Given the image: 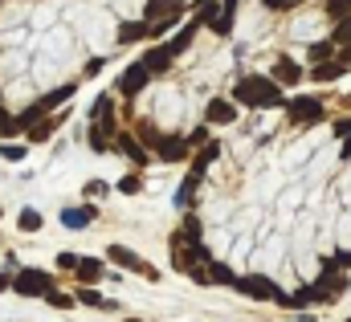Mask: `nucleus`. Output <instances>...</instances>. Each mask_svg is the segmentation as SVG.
Returning a JSON list of instances; mask_svg holds the SVG:
<instances>
[{
  "mask_svg": "<svg viewBox=\"0 0 351 322\" xmlns=\"http://www.w3.org/2000/svg\"><path fill=\"white\" fill-rule=\"evenodd\" d=\"M78 302H82V306H94V310H110V306H114V302H106V298H102V294H94V290H78Z\"/></svg>",
  "mask_w": 351,
  "mask_h": 322,
  "instance_id": "nucleus-25",
  "label": "nucleus"
},
{
  "mask_svg": "<svg viewBox=\"0 0 351 322\" xmlns=\"http://www.w3.org/2000/svg\"><path fill=\"white\" fill-rule=\"evenodd\" d=\"M196 188H200V175H196V171H192V175H184V184H180V192H176V204H180V208H188Z\"/></svg>",
  "mask_w": 351,
  "mask_h": 322,
  "instance_id": "nucleus-23",
  "label": "nucleus"
},
{
  "mask_svg": "<svg viewBox=\"0 0 351 322\" xmlns=\"http://www.w3.org/2000/svg\"><path fill=\"white\" fill-rule=\"evenodd\" d=\"M200 29H204V21H200V16H196V12H192V16H188V21H184V25H180V33H176L172 41H168V49H172V58H180V53H184V49H188V45H192V37H196V33H200Z\"/></svg>",
  "mask_w": 351,
  "mask_h": 322,
  "instance_id": "nucleus-12",
  "label": "nucleus"
},
{
  "mask_svg": "<svg viewBox=\"0 0 351 322\" xmlns=\"http://www.w3.org/2000/svg\"><path fill=\"white\" fill-rule=\"evenodd\" d=\"M233 290L237 294H245V298H254V302H278V282L274 277H265V273H245V277H233Z\"/></svg>",
  "mask_w": 351,
  "mask_h": 322,
  "instance_id": "nucleus-3",
  "label": "nucleus"
},
{
  "mask_svg": "<svg viewBox=\"0 0 351 322\" xmlns=\"http://www.w3.org/2000/svg\"><path fill=\"white\" fill-rule=\"evenodd\" d=\"M45 302H49L53 310H70V306H74L78 298H70V294H58V290H49V294H45Z\"/></svg>",
  "mask_w": 351,
  "mask_h": 322,
  "instance_id": "nucleus-29",
  "label": "nucleus"
},
{
  "mask_svg": "<svg viewBox=\"0 0 351 322\" xmlns=\"http://www.w3.org/2000/svg\"><path fill=\"white\" fill-rule=\"evenodd\" d=\"M348 322H351V319H348Z\"/></svg>",
  "mask_w": 351,
  "mask_h": 322,
  "instance_id": "nucleus-47",
  "label": "nucleus"
},
{
  "mask_svg": "<svg viewBox=\"0 0 351 322\" xmlns=\"http://www.w3.org/2000/svg\"><path fill=\"white\" fill-rule=\"evenodd\" d=\"M127 322H139V319H127Z\"/></svg>",
  "mask_w": 351,
  "mask_h": 322,
  "instance_id": "nucleus-46",
  "label": "nucleus"
},
{
  "mask_svg": "<svg viewBox=\"0 0 351 322\" xmlns=\"http://www.w3.org/2000/svg\"><path fill=\"white\" fill-rule=\"evenodd\" d=\"M331 41H335V45H348V41H351V12L343 16V21H335V33H331Z\"/></svg>",
  "mask_w": 351,
  "mask_h": 322,
  "instance_id": "nucleus-28",
  "label": "nucleus"
},
{
  "mask_svg": "<svg viewBox=\"0 0 351 322\" xmlns=\"http://www.w3.org/2000/svg\"><path fill=\"white\" fill-rule=\"evenodd\" d=\"M351 135V119H335V139H348Z\"/></svg>",
  "mask_w": 351,
  "mask_h": 322,
  "instance_id": "nucleus-40",
  "label": "nucleus"
},
{
  "mask_svg": "<svg viewBox=\"0 0 351 322\" xmlns=\"http://www.w3.org/2000/svg\"><path fill=\"white\" fill-rule=\"evenodd\" d=\"M12 290H16L21 298H45V294L53 290V277L41 273V269H21V273L12 277Z\"/></svg>",
  "mask_w": 351,
  "mask_h": 322,
  "instance_id": "nucleus-6",
  "label": "nucleus"
},
{
  "mask_svg": "<svg viewBox=\"0 0 351 322\" xmlns=\"http://www.w3.org/2000/svg\"><path fill=\"white\" fill-rule=\"evenodd\" d=\"M147 82H152V70H147L143 62H135V66H127V70L119 74V94H123V98H135V94H143Z\"/></svg>",
  "mask_w": 351,
  "mask_h": 322,
  "instance_id": "nucleus-7",
  "label": "nucleus"
},
{
  "mask_svg": "<svg viewBox=\"0 0 351 322\" xmlns=\"http://www.w3.org/2000/svg\"><path fill=\"white\" fill-rule=\"evenodd\" d=\"M78 261H82L78 253H58V265H62V269H78Z\"/></svg>",
  "mask_w": 351,
  "mask_h": 322,
  "instance_id": "nucleus-38",
  "label": "nucleus"
},
{
  "mask_svg": "<svg viewBox=\"0 0 351 322\" xmlns=\"http://www.w3.org/2000/svg\"><path fill=\"white\" fill-rule=\"evenodd\" d=\"M262 4L269 8V12H290V8H294L298 0H262Z\"/></svg>",
  "mask_w": 351,
  "mask_h": 322,
  "instance_id": "nucleus-35",
  "label": "nucleus"
},
{
  "mask_svg": "<svg viewBox=\"0 0 351 322\" xmlns=\"http://www.w3.org/2000/svg\"><path fill=\"white\" fill-rule=\"evenodd\" d=\"M53 131H58V123H53V119H41V123H33L25 135H29V143H49Z\"/></svg>",
  "mask_w": 351,
  "mask_h": 322,
  "instance_id": "nucleus-22",
  "label": "nucleus"
},
{
  "mask_svg": "<svg viewBox=\"0 0 351 322\" xmlns=\"http://www.w3.org/2000/svg\"><path fill=\"white\" fill-rule=\"evenodd\" d=\"M16 225H21L25 233H37V229H41V212H37V208H25V212L16 216Z\"/></svg>",
  "mask_w": 351,
  "mask_h": 322,
  "instance_id": "nucleus-27",
  "label": "nucleus"
},
{
  "mask_svg": "<svg viewBox=\"0 0 351 322\" xmlns=\"http://www.w3.org/2000/svg\"><path fill=\"white\" fill-rule=\"evenodd\" d=\"M74 90H78L74 82H66V86H58V90H49V94L41 98V110L49 114V110H58V106H66V98H74Z\"/></svg>",
  "mask_w": 351,
  "mask_h": 322,
  "instance_id": "nucleus-21",
  "label": "nucleus"
},
{
  "mask_svg": "<svg viewBox=\"0 0 351 322\" xmlns=\"http://www.w3.org/2000/svg\"><path fill=\"white\" fill-rule=\"evenodd\" d=\"M331 261H335V265H339V269H351V253H348V249H339V253H335V257H331Z\"/></svg>",
  "mask_w": 351,
  "mask_h": 322,
  "instance_id": "nucleus-42",
  "label": "nucleus"
},
{
  "mask_svg": "<svg viewBox=\"0 0 351 322\" xmlns=\"http://www.w3.org/2000/svg\"><path fill=\"white\" fill-rule=\"evenodd\" d=\"M102 66H106L102 58H90V62H86V78H94V74H102Z\"/></svg>",
  "mask_w": 351,
  "mask_h": 322,
  "instance_id": "nucleus-41",
  "label": "nucleus"
},
{
  "mask_svg": "<svg viewBox=\"0 0 351 322\" xmlns=\"http://www.w3.org/2000/svg\"><path fill=\"white\" fill-rule=\"evenodd\" d=\"M94 204H78V208H62V229H86L94 225Z\"/></svg>",
  "mask_w": 351,
  "mask_h": 322,
  "instance_id": "nucleus-15",
  "label": "nucleus"
},
{
  "mask_svg": "<svg viewBox=\"0 0 351 322\" xmlns=\"http://www.w3.org/2000/svg\"><path fill=\"white\" fill-rule=\"evenodd\" d=\"M114 147H119V151H123V156H131V160L139 163V167H143V163H147V151H143V147H139V139H135V135H131V131H119V135H114Z\"/></svg>",
  "mask_w": 351,
  "mask_h": 322,
  "instance_id": "nucleus-18",
  "label": "nucleus"
},
{
  "mask_svg": "<svg viewBox=\"0 0 351 322\" xmlns=\"http://www.w3.org/2000/svg\"><path fill=\"white\" fill-rule=\"evenodd\" d=\"M348 12H351V0H327V16L331 21H343Z\"/></svg>",
  "mask_w": 351,
  "mask_h": 322,
  "instance_id": "nucleus-30",
  "label": "nucleus"
},
{
  "mask_svg": "<svg viewBox=\"0 0 351 322\" xmlns=\"http://www.w3.org/2000/svg\"><path fill=\"white\" fill-rule=\"evenodd\" d=\"M0 160H25V147H16V143H0Z\"/></svg>",
  "mask_w": 351,
  "mask_h": 322,
  "instance_id": "nucleus-34",
  "label": "nucleus"
},
{
  "mask_svg": "<svg viewBox=\"0 0 351 322\" xmlns=\"http://www.w3.org/2000/svg\"><path fill=\"white\" fill-rule=\"evenodd\" d=\"M12 286V277H0V290H8Z\"/></svg>",
  "mask_w": 351,
  "mask_h": 322,
  "instance_id": "nucleus-45",
  "label": "nucleus"
},
{
  "mask_svg": "<svg viewBox=\"0 0 351 322\" xmlns=\"http://www.w3.org/2000/svg\"><path fill=\"white\" fill-rule=\"evenodd\" d=\"M139 139H143L147 147H156V143H160V131H156V127H139Z\"/></svg>",
  "mask_w": 351,
  "mask_h": 322,
  "instance_id": "nucleus-36",
  "label": "nucleus"
},
{
  "mask_svg": "<svg viewBox=\"0 0 351 322\" xmlns=\"http://www.w3.org/2000/svg\"><path fill=\"white\" fill-rule=\"evenodd\" d=\"M335 49H339L335 41H315L311 45V62H327V58H335Z\"/></svg>",
  "mask_w": 351,
  "mask_h": 322,
  "instance_id": "nucleus-26",
  "label": "nucleus"
},
{
  "mask_svg": "<svg viewBox=\"0 0 351 322\" xmlns=\"http://www.w3.org/2000/svg\"><path fill=\"white\" fill-rule=\"evenodd\" d=\"M233 102H237V106H254V110L286 106L282 86H278L274 78H265V74H245V78H237V86H233Z\"/></svg>",
  "mask_w": 351,
  "mask_h": 322,
  "instance_id": "nucleus-1",
  "label": "nucleus"
},
{
  "mask_svg": "<svg viewBox=\"0 0 351 322\" xmlns=\"http://www.w3.org/2000/svg\"><path fill=\"white\" fill-rule=\"evenodd\" d=\"M192 282H200V286H208V282H217V286H233V269L225 265V261H204V265H196L192 269Z\"/></svg>",
  "mask_w": 351,
  "mask_h": 322,
  "instance_id": "nucleus-8",
  "label": "nucleus"
},
{
  "mask_svg": "<svg viewBox=\"0 0 351 322\" xmlns=\"http://www.w3.org/2000/svg\"><path fill=\"white\" fill-rule=\"evenodd\" d=\"M143 66H147L152 74H164V70H172V49H168V45H156V49H147V53H143Z\"/></svg>",
  "mask_w": 351,
  "mask_h": 322,
  "instance_id": "nucleus-19",
  "label": "nucleus"
},
{
  "mask_svg": "<svg viewBox=\"0 0 351 322\" xmlns=\"http://www.w3.org/2000/svg\"><path fill=\"white\" fill-rule=\"evenodd\" d=\"M78 277H82V282H98V277H102V261H94V257H82V261H78Z\"/></svg>",
  "mask_w": 351,
  "mask_h": 322,
  "instance_id": "nucleus-24",
  "label": "nucleus"
},
{
  "mask_svg": "<svg viewBox=\"0 0 351 322\" xmlns=\"http://www.w3.org/2000/svg\"><path fill=\"white\" fill-rule=\"evenodd\" d=\"M139 188H143V179H139V175H123V179H119V192H123V196H135Z\"/></svg>",
  "mask_w": 351,
  "mask_h": 322,
  "instance_id": "nucleus-32",
  "label": "nucleus"
},
{
  "mask_svg": "<svg viewBox=\"0 0 351 322\" xmlns=\"http://www.w3.org/2000/svg\"><path fill=\"white\" fill-rule=\"evenodd\" d=\"M217 156H221V143H213V139H208V143H200V151L192 156V171H196V175H204V171H208V163L217 160Z\"/></svg>",
  "mask_w": 351,
  "mask_h": 322,
  "instance_id": "nucleus-20",
  "label": "nucleus"
},
{
  "mask_svg": "<svg viewBox=\"0 0 351 322\" xmlns=\"http://www.w3.org/2000/svg\"><path fill=\"white\" fill-rule=\"evenodd\" d=\"M335 58H339L343 66H351V41H348V45H343V49H339V53H335Z\"/></svg>",
  "mask_w": 351,
  "mask_h": 322,
  "instance_id": "nucleus-43",
  "label": "nucleus"
},
{
  "mask_svg": "<svg viewBox=\"0 0 351 322\" xmlns=\"http://www.w3.org/2000/svg\"><path fill=\"white\" fill-rule=\"evenodd\" d=\"M348 273L331 261V257H323V269H319V282H315V290H319V298L323 302H335V298H343L348 294Z\"/></svg>",
  "mask_w": 351,
  "mask_h": 322,
  "instance_id": "nucleus-2",
  "label": "nucleus"
},
{
  "mask_svg": "<svg viewBox=\"0 0 351 322\" xmlns=\"http://www.w3.org/2000/svg\"><path fill=\"white\" fill-rule=\"evenodd\" d=\"M269 78L278 82V86H298V82L306 78V70H302V66H298L294 58H278V62H274V74H269Z\"/></svg>",
  "mask_w": 351,
  "mask_h": 322,
  "instance_id": "nucleus-13",
  "label": "nucleus"
},
{
  "mask_svg": "<svg viewBox=\"0 0 351 322\" xmlns=\"http://www.w3.org/2000/svg\"><path fill=\"white\" fill-rule=\"evenodd\" d=\"M156 151H160V160L164 163H180L188 151H192V143H188V135H160Z\"/></svg>",
  "mask_w": 351,
  "mask_h": 322,
  "instance_id": "nucleus-9",
  "label": "nucleus"
},
{
  "mask_svg": "<svg viewBox=\"0 0 351 322\" xmlns=\"http://www.w3.org/2000/svg\"><path fill=\"white\" fill-rule=\"evenodd\" d=\"M184 0H147L143 4V21L152 25V21H168V16H184Z\"/></svg>",
  "mask_w": 351,
  "mask_h": 322,
  "instance_id": "nucleus-10",
  "label": "nucleus"
},
{
  "mask_svg": "<svg viewBox=\"0 0 351 322\" xmlns=\"http://www.w3.org/2000/svg\"><path fill=\"white\" fill-rule=\"evenodd\" d=\"M106 257H110V261H119L123 269H131V273L147 277V282H160V269H156V265H147V261H143L135 249H127V245H110V249H106Z\"/></svg>",
  "mask_w": 351,
  "mask_h": 322,
  "instance_id": "nucleus-5",
  "label": "nucleus"
},
{
  "mask_svg": "<svg viewBox=\"0 0 351 322\" xmlns=\"http://www.w3.org/2000/svg\"><path fill=\"white\" fill-rule=\"evenodd\" d=\"M339 160H343V163L351 160V135H348V139H343V147H339Z\"/></svg>",
  "mask_w": 351,
  "mask_h": 322,
  "instance_id": "nucleus-44",
  "label": "nucleus"
},
{
  "mask_svg": "<svg viewBox=\"0 0 351 322\" xmlns=\"http://www.w3.org/2000/svg\"><path fill=\"white\" fill-rule=\"evenodd\" d=\"M180 233H184L188 241H200V221H196V216H188V221L180 225Z\"/></svg>",
  "mask_w": 351,
  "mask_h": 322,
  "instance_id": "nucleus-33",
  "label": "nucleus"
},
{
  "mask_svg": "<svg viewBox=\"0 0 351 322\" xmlns=\"http://www.w3.org/2000/svg\"><path fill=\"white\" fill-rule=\"evenodd\" d=\"M143 37H152V25H147V21H123L119 33H114L119 45H135V41H143Z\"/></svg>",
  "mask_w": 351,
  "mask_h": 322,
  "instance_id": "nucleus-16",
  "label": "nucleus"
},
{
  "mask_svg": "<svg viewBox=\"0 0 351 322\" xmlns=\"http://www.w3.org/2000/svg\"><path fill=\"white\" fill-rule=\"evenodd\" d=\"M102 192H106V184H102V179H90L86 188H82V196H102Z\"/></svg>",
  "mask_w": 351,
  "mask_h": 322,
  "instance_id": "nucleus-39",
  "label": "nucleus"
},
{
  "mask_svg": "<svg viewBox=\"0 0 351 322\" xmlns=\"http://www.w3.org/2000/svg\"><path fill=\"white\" fill-rule=\"evenodd\" d=\"M348 70H351V66H343L339 58H327V62H315V66L306 70V78H311V82H339Z\"/></svg>",
  "mask_w": 351,
  "mask_h": 322,
  "instance_id": "nucleus-14",
  "label": "nucleus"
},
{
  "mask_svg": "<svg viewBox=\"0 0 351 322\" xmlns=\"http://www.w3.org/2000/svg\"><path fill=\"white\" fill-rule=\"evenodd\" d=\"M188 143H192V147H200V143H208V123H204V127H196V131L188 135Z\"/></svg>",
  "mask_w": 351,
  "mask_h": 322,
  "instance_id": "nucleus-37",
  "label": "nucleus"
},
{
  "mask_svg": "<svg viewBox=\"0 0 351 322\" xmlns=\"http://www.w3.org/2000/svg\"><path fill=\"white\" fill-rule=\"evenodd\" d=\"M0 135H21V127H16V114H8L4 106H0Z\"/></svg>",
  "mask_w": 351,
  "mask_h": 322,
  "instance_id": "nucleus-31",
  "label": "nucleus"
},
{
  "mask_svg": "<svg viewBox=\"0 0 351 322\" xmlns=\"http://www.w3.org/2000/svg\"><path fill=\"white\" fill-rule=\"evenodd\" d=\"M204 119H208V127H229L237 119V102L233 98H213L208 110H204Z\"/></svg>",
  "mask_w": 351,
  "mask_h": 322,
  "instance_id": "nucleus-11",
  "label": "nucleus"
},
{
  "mask_svg": "<svg viewBox=\"0 0 351 322\" xmlns=\"http://www.w3.org/2000/svg\"><path fill=\"white\" fill-rule=\"evenodd\" d=\"M323 98H286V119L294 123V127H315V123H323Z\"/></svg>",
  "mask_w": 351,
  "mask_h": 322,
  "instance_id": "nucleus-4",
  "label": "nucleus"
},
{
  "mask_svg": "<svg viewBox=\"0 0 351 322\" xmlns=\"http://www.w3.org/2000/svg\"><path fill=\"white\" fill-rule=\"evenodd\" d=\"M233 16H237V0H221V12L208 21V29H213L217 37H229V33H233Z\"/></svg>",
  "mask_w": 351,
  "mask_h": 322,
  "instance_id": "nucleus-17",
  "label": "nucleus"
}]
</instances>
